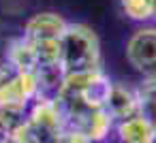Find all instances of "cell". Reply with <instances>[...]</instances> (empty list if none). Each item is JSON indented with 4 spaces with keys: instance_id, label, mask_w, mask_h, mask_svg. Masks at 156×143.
Here are the masks:
<instances>
[{
    "instance_id": "1",
    "label": "cell",
    "mask_w": 156,
    "mask_h": 143,
    "mask_svg": "<svg viewBox=\"0 0 156 143\" xmlns=\"http://www.w3.org/2000/svg\"><path fill=\"white\" fill-rule=\"evenodd\" d=\"M58 49H60V66L64 75L101 66L98 37L86 24H69L58 41Z\"/></svg>"
},
{
    "instance_id": "2",
    "label": "cell",
    "mask_w": 156,
    "mask_h": 143,
    "mask_svg": "<svg viewBox=\"0 0 156 143\" xmlns=\"http://www.w3.org/2000/svg\"><path fill=\"white\" fill-rule=\"evenodd\" d=\"M41 96L39 79L34 71H24L7 60L0 64V107L28 109Z\"/></svg>"
},
{
    "instance_id": "3",
    "label": "cell",
    "mask_w": 156,
    "mask_h": 143,
    "mask_svg": "<svg viewBox=\"0 0 156 143\" xmlns=\"http://www.w3.org/2000/svg\"><path fill=\"white\" fill-rule=\"evenodd\" d=\"M128 64L145 77H156V28H139L126 41Z\"/></svg>"
},
{
    "instance_id": "4",
    "label": "cell",
    "mask_w": 156,
    "mask_h": 143,
    "mask_svg": "<svg viewBox=\"0 0 156 143\" xmlns=\"http://www.w3.org/2000/svg\"><path fill=\"white\" fill-rule=\"evenodd\" d=\"M66 22L62 15L54 11H41L26 22L24 37L30 43H58L66 30Z\"/></svg>"
},
{
    "instance_id": "5",
    "label": "cell",
    "mask_w": 156,
    "mask_h": 143,
    "mask_svg": "<svg viewBox=\"0 0 156 143\" xmlns=\"http://www.w3.org/2000/svg\"><path fill=\"white\" fill-rule=\"evenodd\" d=\"M105 109L115 122L133 117V115H139L141 111H139L137 88H130L126 83L113 81L111 90H109V96H107V103H105Z\"/></svg>"
},
{
    "instance_id": "6",
    "label": "cell",
    "mask_w": 156,
    "mask_h": 143,
    "mask_svg": "<svg viewBox=\"0 0 156 143\" xmlns=\"http://www.w3.org/2000/svg\"><path fill=\"white\" fill-rule=\"evenodd\" d=\"M115 134L120 143H156V122L139 113L115 122Z\"/></svg>"
},
{
    "instance_id": "7",
    "label": "cell",
    "mask_w": 156,
    "mask_h": 143,
    "mask_svg": "<svg viewBox=\"0 0 156 143\" xmlns=\"http://www.w3.org/2000/svg\"><path fill=\"white\" fill-rule=\"evenodd\" d=\"M5 60L17 68H24V71H34L39 60H37V54H34V47L32 43L22 34L17 39H13L7 47V54H5Z\"/></svg>"
},
{
    "instance_id": "8",
    "label": "cell",
    "mask_w": 156,
    "mask_h": 143,
    "mask_svg": "<svg viewBox=\"0 0 156 143\" xmlns=\"http://www.w3.org/2000/svg\"><path fill=\"white\" fill-rule=\"evenodd\" d=\"M28 109L22 107H0V143H11L17 128L26 122Z\"/></svg>"
},
{
    "instance_id": "9",
    "label": "cell",
    "mask_w": 156,
    "mask_h": 143,
    "mask_svg": "<svg viewBox=\"0 0 156 143\" xmlns=\"http://www.w3.org/2000/svg\"><path fill=\"white\" fill-rule=\"evenodd\" d=\"M139 98V111L141 115L156 122V77H145L137 88Z\"/></svg>"
},
{
    "instance_id": "10",
    "label": "cell",
    "mask_w": 156,
    "mask_h": 143,
    "mask_svg": "<svg viewBox=\"0 0 156 143\" xmlns=\"http://www.w3.org/2000/svg\"><path fill=\"white\" fill-rule=\"evenodd\" d=\"M122 13L133 22H147L154 17L152 0H120Z\"/></svg>"
},
{
    "instance_id": "11",
    "label": "cell",
    "mask_w": 156,
    "mask_h": 143,
    "mask_svg": "<svg viewBox=\"0 0 156 143\" xmlns=\"http://www.w3.org/2000/svg\"><path fill=\"white\" fill-rule=\"evenodd\" d=\"M152 7H154V17H156V0H152Z\"/></svg>"
},
{
    "instance_id": "12",
    "label": "cell",
    "mask_w": 156,
    "mask_h": 143,
    "mask_svg": "<svg viewBox=\"0 0 156 143\" xmlns=\"http://www.w3.org/2000/svg\"><path fill=\"white\" fill-rule=\"evenodd\" d=\"M11 143H17V141H11Z\"/></svg>"
}]
</instances>
